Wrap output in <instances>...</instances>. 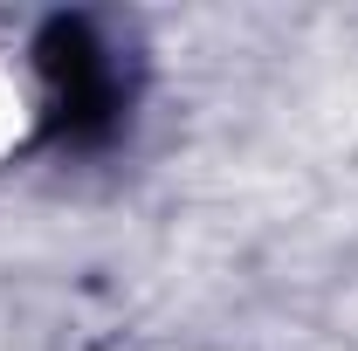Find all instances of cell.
Listing matches in <instances>:
<instances>
[{
	"label": "cell",
	"mask_w": 358,
	"mask_h": 351,
	"mask_svg": "<svg viewBox=\"0 0 358 351\" xmlns=\"http://www.w3.org/2000/svg\"><path fill=\"white\" fill-rule=\"evenodd\" d=\"M35 69H42V110L55 138L96 145L124 124V103H131L124 55L96 21H83V14L48 21L42 42H35Z\"/></svg>",
	"instance_id": "6da1fadb"
}]
</instances>
